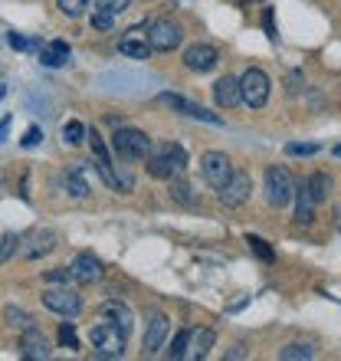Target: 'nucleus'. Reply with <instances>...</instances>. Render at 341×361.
Wrapping results in <instances>:
<instances>
[{"instance_id":"1","label":"nucleus","mask_w":341,"mask_h":361,"mask_svg":"<svg viewBox=\"0 0 341 361\" xmlns=\"http://www.w3.org/2000/svg\"><path fill=\"white\" fill-rule=\"evenodd\" d=\"M144 164H148V174H151V178L174 180V178L184 174V168H187V154H184L180 145L161 142V145H151V152H148Z\"/></svg>"},{"instance_id":"2","label":"nucleus","mask_w":341,"mask_h":361,"mask_svg":"<svg viewBox=\"0 0 341 361\" xmlns=\"http://www.w3.org/2000/svg\"><path fill=\"white\" fill-rule=\"evenodd\" d=\"M112 152L118 161H144L148 158V152H151V138L144 132H138V128H125V125H118L112 135Z\"/></svg>"},{"instance_id":"3","label":"nucleus","mask_w":341,"mask_h":361,"mask_svg":"<svg viewBox=\"0 0 341 361\" xmlns=\"http://www.w3.org/2000/svg\"><path fill=\"white\" fill-rule=\"evenodd\" d=\"M89 342H92V348H95V358H122L125 355V332L112 322L92 325Z\"/></svg>"},{"instance_id":"4","label":"nucleus","mask_w":341,"mask_h":361,"mask_svg":"<svg viewBox=\"0 0 341 361\" xmlns=\"http://www.w3.org/2000/svg\"><path fill=\"white\" fill-rule=\"evenodd\" d=\"M269 92H273V82L259 66H249L240 76V95H243V105H249V109H263L269 102Z\"/></svg>"},{"instance_id":"5","label":"nucleus","mask_w":341,"mask_h":361,"mask_svg":"<svg viewBox=\"0 0 341 361\" xmlns=\"http://www.w3.org/2000/svg\"><path fill=\"white\" fill-rule=\"evenodd\" d=\"M292 197H295V180L289 178V171L283 164H269L266 168V200L273 207H285Z\"/></svg>"},{"instance_id":"6","label":"nucleus","mask_w":341,"mask_h":361,"mask_svg":"<svg viewBox=\"0 0 341 361\" xmlns=\"http://www.w3.org/2000/svg\"><path fill=\"white\" fill-rule=\"evenodd\" d=\"M249 190H253V178H249V171L233 168L230 180L217 190V197H220V204H223V207H240V204H247V200H249Z\"/></svg>"},{"instance_id":"7","label":"nucleus","mask_w":341,"mask_h":361,"mask_svg":"<svg viewBox=\"0 0 341 361\" xmlns=\"http://www.w3.org/2000/svg\"><path fill=\"white\" fill-rule=\"evenodd\" d=\"M43 305H46L49 312L63 315V319H76L82 312V299H79L69 286H56V289H46L43 293Z\"/></svg>"},{"instance_id":"8","label":"nucleus","mask_w":341,"mask_h":361,"mask_svg":"<svg viewBox=\"0 0 341 361\" xmlns=\"http://www.w3.org/2000/svg\"><path fill=\"white\" fill-rule=\"evenodd\" d=\"M148 39H151L154 53H170V49L180 47L184 30H180L174 20H154V23H148Z\"/></svg>"},{"instance_id":"9","label":"nucleus","mask_w":341,"mask_h":361,"mask_svg":"<svg viewBox=\"0 0 341 361\" xmlns=\"http://www.w3.org/2000/svg\"><path fill=\"white\" fill-rule=\"evenodd\" d=\"M184 66H187L190 73H197V76L213 73V69L220 66V49L213 47V43H194V47L184 49Z\"/></svg>"},{"instance_id":"10","label":"nucleus","mask_w":341,"mask_h":361,"mask_svg":"<svg viewBox=\"0 0 341 361\" xmlns=\"http://www.w3.org/2000/svg\"><path fill=\"white\" fill-rule=\"evenodd\" d=\"M200 174H204V180L210 188L220 190L230 180V174H233V164H230V158L223 152H207L200 158Z\"/></svg>"},{"instance_id":"11","label":"nucleus","mask_w":341,"mask_h":361,"mask_svg":"<svg viewBox=\"0 0 341 361\" xmlns=\"http://www.w3.org/2000/svg\"><path fill=\"white\" fill-rule=\"evenodd\" d=\"M158 102L168 105V109H174V112H180V115H187V118H197V122L223 125V118H220V115H213V112H207V109H200V105L187 102V99H184V95H178V92H161V95H158Z\"/></svg>"},{"instance_id":"12","label":"nucleus","mask_w":341,"mask_h":361,"mask_svg":"<svg viewBox=\"0 0 341 361\" xmlns=\"http://www.w3.org/2000/svg\"><path fill=\"white\" fill-rule=\"evenodd\" d=\"M118 53L132 59H151V39H148V27H132L125 30L122 39H118Z\"/></svg>"},{"instance_id":"13","label":"nucleus","mask_w":341,"mask_h":361,"mask_svg":"<svg viewBox=\"0 0 341 361\" xmlns=\"http://www.w3.org/2000/svg\"><path fill=\"white\" fill-rule=\"evenodd\" d=\"M170 332V322L164 312H151L148 315V322H144V355H158L161 352L164 338Z\"/></svg>"},{"instance_id":"14","label":"nucleus","mask_w":341,"mask_h":361,"mask_svg":"<svg viewBox=\"0 0 341 361\" xmlns=\"http://www.w3.org/2000/svg\"><path fill=\"white\" fill-rule=\"evenodd\" d=\"M89 142H92V164H95V171H99V178L108 184V188L118 190V174H115V164L112 158H108V148L102 145V138L99 135H89Z\"/></svg>"},{"instance_id":"15","label":"nucleus","mask_w":341,"mask_h":361,"mask_svg":"<svg viewBox=\"0 0 341 361\" xmlns=\"http://www.w3.org/2000/svg\"><path fill=\"white\" fill-rule=\"evenodd\" d=\"M73 279L76 283H82V286H92V283H99L105 276V269H102V259L99 257H92V253H79L76 259H73Z\"/></svg>"},{"instance_id":"16","label":"nucleus","mask_w":341,"mask_h":361,"mask_svg":"<svg viewBox=\"0 0 341 361\" xmlns=\"http://www.w3.org/2000/svg\"><path fill=\"white\" fill-rule=\"evenodd\" d=\"M213 102H217V109H237V105L243 102L240 79H233V76L217 79V82H213Z\"/></svg>"},{"instance_id":"17","label":"nucleus","mask_w":341,"mask_h":361,"mask_svg":"<svg viewBox=\"0 0 341 361\" xmlns=\"http://www.w3.org/2000/svg\"><path fill=\"white\" fill-rule=\"evenodd\" d=\"M20 355H23V358H30V361L49 358V345H46V338L39 335L37 325H33V329H27V332H20Z\"/></svg>"},{"instance_id":"18","label":"nucleus","mask_w":341,"mask_h":361,"mask_svg":"<svg viewBox=\"0 0 341 361\" xmlns=\"http://www.w3.org/2000/svg\"><path fill=\"white\" fill-rule=\"evenodd\" d=\"M99 315H102L105 322H112V325H118L125 335L132 332V325H135V319H132V309L125 302H118V299H108V302L99 309Z\"/></svg>"},{"instance_id":"19","label":"nucleus","mask_w":341,"mask_h":361,"mask_svg":"<svg viewBox=\"0 0 341 361\" xmlns=\"http://www.w3.org/2000/svg\"><path fill=\"white\" fill-rule=\"evenodd\" d=\"M39 63L49 69H59L69 63V43L66 39H49V43H39Z\"/></svg>"},{"instance_id":"20","label":"nucleus","mask_w":341,"mask_h":361,"mask_svg":"<svg viewBox=\"0 0 341 361\" xmlns=\"http://www.w3.org/2000/svg\"><path fill=\"white\" fill-rule=\"evenodd\" d=\"M295 220L305 224V227L315 220V197H312V190H309V180L295 184Z\"/></svg>"},{"instance_id":"21","label":"nucleus","mask_w":341,"mask_h":361,"mask_svg":"<svg viewBox=\"0 0 341 361\" xmlns=\"http://www.w3.org/2000/svg\"><path fill=\"white\" fill-rule=\"evenodd\" d=\"M213 338H217V335L210 332V329H190V338H187V355H184V358H194V361L207 358V355H210V348H213Z\"/></svg>"},{"instance_id":"22","label":"nucleus","mask_w":341,"mask_h":361,"mask_svg":"<svg viewBox=\"0 0 341 361\" xmlns=\"http://www.w3.org/2000/svg\"><path fill=\"white\" fill-rule=\"evenodd\" d=\"M56 233H53V230H39V233H33V237H30V243L27 247H23V257L27 259H37V257H46L49 250L56 247Z\"/></svg>"},{"instance_id":"23","label":"nucleus","mask_w":341,"mask_h":361,"mask_svg":"<svg viewBox=\"0 0 341 361\" xmlns=\"http://www.w3.org/2000/svg\"><path fill=\"white\" fill-rule=\"evenodd\" d=\"M309 180V190H312V197L315 204H322V200H328V190H332V178L325 171H315L312 178H305Z\"/></svg>"},{"instance_id":"24","label":"nucleus","mask_w":341,"mask_h":361,"mask_svg":"<svg viewBox=\"0 0 341 361\" xmlns=\"http://www.w3.org/2000/svg\"><path fill=\"white\" fill-rule=\"evenodd\" d=\"M4 319H7V325H10V329H17V332L33 329V319H30L23 309H17V305H7V309H4Z\"/></svg>"},{"instance_id":"25","label":"nucleus","mask_w":341,"mask_h":361,"mask_svg":"<svg viewBox=\"0 0 341 361\" xmlns=\"http://www.w3.org/2000/svg\"><path fill=\"white\" fill-rule=\"evenodd\" d=\"M56 7H59V13H63V17L79 20L85 10L92 7V0H56Z\"/></svg>"},{"instance_id":"26","label":"nucleus","mask_w":341,"mask_h":361,"mask_svg":"<svg viewBox=\"0 0 341 361\" xmlns=\"http://www.w3.org/2000/svg\"><path fill=\"white\" fill-rule=\"evenodd\" d=\"M85 138H89V132H85V125H82V122H66V125H63V142H66L69 148L82 145Z\"/></svg>"},{"instance_id":"27","label":"nucleus","mask_w":341,"mask_h":361,"mask_svg":"<svg viewBox=\"0 0 341 361\" xmlns=\"http://www.w3.org/2000/svg\"><path fill=\"white\" fill-rule=\"evenodd\" d=\"M187 338H190V329H180L174 338H170V348L164 355H168L170 361H178V358H184L187 355Z\"/></svg>"},{"instance_id":"28","label":"nucleus","mask_w":341,"mask_h":361,"mask_svg":"<svg viewBox=\"0 0 341 361\" xmlns=\"http://www.w3.org/2000/svg\"><path fill=\"white\" fill-rule=\"evenodd\" d=\"M312 348H309V345H285L283 352H279V358L283 361H309L312 358Z\"/></svg>"},{"instance_id":"29","label":"nucleus","mask_w":341,"mask_h":361,"mask_svg":"<svg viewBox=\"0 0 341 361\" xmlns=\"http://www.w3.org/2000/svg\"><path fill=\"white\" fill-rule=\"evenodd\" d=\"M66 190H69V197H76V200H82L85 194H89V188H85V180L79 178L76 171H69V174H66Z\"/></svg>"},{"instance_id":"30","label":"nucleus","mask_w":341,"mask_h":361,"mask_svg":"<svg viewBox=\"0 0 341 361\" xmlns=\"http://www.w3.org/2000/svg\"><path fill=\"white\" fill-rule=\"evenodd\" d=\"M17 250H20V237H17V233H4V240H0V263H7Z\"/></svg>"},{"instance_id":"31","label":"nucleus","mask_w":341,"mask_h":361,"mask_svg":"<svg viewBox=\"0 0 341 361\" xmlns=\"http://www.w3.org/2000/svg\"><path fill=\"white\" fill-rule=\"evenodd\" d=\"M59 345H63V348H73V352H79V338H76V329H73V322H63V325H59Z\"/></svg>"},{"instance_id":"32","label":"nucleus","mask_w":341,"mask_h":361,"mask_svg":"<svg viewBox=\"0 0 341 361\" xmlns=\"http://www.w3.org/2000/svg\"><path fill=\"white\" fill-rule=\"evenodd\" d=\"M128 4H132V0H95V10H105V13L118 17V13L128 10Z\"/></svg>"},{"instance_id":"33","label":"nucleus","mask_w":341,"mask_h":361,"mask_svg":"<svg viewBox=\"0 0 341 361\" xmlns=\"http://www.w3.org/2000/svg\"><path fill=\"white\" fill-rule=\"evenodd\" d=\"M49 286H69L73 283V269H66V267H59V269H49L46 276H43Z\"/></svg>"},{"instance_id":"34","label":"nucleus","mask_w":341,"mask_h":361,"mask_svg":"<svg viewBox=\"0 0 341 361\" xmlns=\"http://www.w3.org/2000/svg\"><path fill=\"white\" fill-rule=\"evenodd\" d=\"M115 20H118V17H112V13H105V10H95L92 7V30H102V33H105V30L115 27Z\"/></svg>"},{"instance_id":"35","label":"nucleus","mask_w":341,"mask_h":361,"mask_svg":"<svg viewBox=\"0 0 341 361\" xmlns=\"http://www.w3.org/2000/svg\"><path fill=\"white\" fill-rule=\"evenodd\" d=\"M318 152V145H299V142H292V145H285V154H292V158H309V154H315Z\"/></svg>"},{"instance_id":"36","label":"nucleus","mask_w":341,"mask_h":361,"mask_svg":"<svg viewBox=\"0 0 341 361\" xmlns=\"http://www.w3.org/2000/svg\"><path fill=\"white\" fill-rule=\"evenodd\" d=\"M187 184H184V180H180V178H174V180H170V194H174V197H178L180 200V204H190V194H187Z\"/></svg>"},{"instance_id":"37","label":"nucleus","mask_w":341,"mask_h":361,"mask_svg":"<svg viewBox=\"0 0 341 361\" xmlns=\"http://www.w3.org/2000/svg\"><path fill=\"white\" fill-rule=\"evenodd\" d=\"M247 243L256 250V257H259V259H273V253H269V247H266V240H259V237H249Z\"/></svg>"},{"instance_id":"38","label":"nucleus","mask_w":341,"mask_h":361,"mask_svg":"<svg viewBox=\"0 0 341 361\" xmlns=\"http://www.w3.org/2000/svg\"><path fill=\"white\" fill-rule=\"evenodd\" d=\"M39 142H43V132L33 125V128H27V135H23V142L20 145H23V148H33V145H39Z\"/></svg>"},{"instance_id":"39","label":"nucleus","mask_w":341,"mask_h":361,"mask_svg":"<svg viewBox=\"0 0 341 361\" xmlns=\"http://www.w3.org/2000/svg\"><path fill=\"white\" fill-rule=\"evenodd\" d=\"M7 43H10V47H13V49H30V47H37L33 39H23V37H20V33H10V37H7ZM37 49H39V47H37Z\"/></svg>"},{"instance_id":"40","label":"nucleus","mask_w":341,"mask_h":361,"mask_svg":"<svg viewBox=\"0 0 341 361\" xmlns=\"http://www.w3.org/2000/svg\"><path fill=\"white\" fill-rule=\"evenodd\" d=\"M263 27H266V37L275 39V27H273V10H266V17H263Z\"/></svg>"},{"instance_id":"41","label":"nucleus","mask_w":341,"mask_h":361,"mask_svg":"<svg viewBox=\"0 0 341 361\" xmlns=\"http://www.w3.org/2000/svg\"><path fill=\"white\" fill-rule=\"evenodd\" d=\"M243 355H247V352H243V345H233V348L227 352V358H243Z\"/></svg>"},{"instance_id":"42","label":"nucleus","mask_w":341,"mask_h":361,"mask_svg":"<svg viewBox=\"0 0 341 361\" xmlns=\"http://www.w3.org/2000/svg\"><path fill=\"white\" fill-rule=\"evenodd\" d=\"M10 122H13V118H4V122H0V142L7 138V132H10Z\"/></svg>"},{"instance_id":"43","label":"nucleus","mask_w":341,"mask_h":361,"mask_svg":"<svg viewBox=\"0 0 341 361\" xmlns=\"http://www.w3.org/2000/svg\"><path fill=\"white\" fill-rule=\"evenodd\" d=\"M4 95H7V82H4V79H0V99H4Z\"/></svg>"},{"instance_id":"44","label":"nucleus","mask_w":341,"mask_h":361,"mask_svg":"<svg viewBox=\"0 0 341 361\" xmlns=\"http://www.w3.org/2000/svg\"><path fill=\"white\" fill-rule=\"evenodd\" d=\"M332 154H335V158H341V145H335V148H332Z\"/></svg>"}]
</instances>
